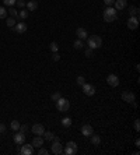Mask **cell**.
<instances>
[{
  "label": "cell",
  "mask_w": 140,
  "mask_h": 155,
  "mask_svg": "<svg viewBox=\"0 0 140 155\" xmlns=\"http://www.w3.org/2000/svg\"><path fill=\"white\" fill-rule=\"evenodd\" d=\"M20 122H18V120H13V122H11V123H10V127H11V130H14V131H17V130H18V129H20Z\"/></svg>",
  "instance_id": "cell-21"
},
{
  "label": "cell",
  "mask_w": 140,
  "mask_h": 155,
  "mask_svg": "<svg viewBox=\"0 0 140 155\" xmlns=\"http://www.w3.org/2000/svg\"><path fill=\"white\" fill-rule=\"evenodd\" d=\"M15 1L17 0H3V4L4 6H13V4H15Z\"/></svg>",
  "instance_id": "cell-33"
},
{
  "label": "cell",
  "mask_w": 140,
  "mask_h": 155,
  "mask_svg": "<svg viewBox=\"0 0 140 155\" xmlns=\"http://www.w3.org/2000/svg\"><path fill=\"white\" fill-rule=\"evenodd\" d=\"M7 27H14L15 25V18L14 17H10V18H7Z\"/></svg>",
  "instance_id": "cell-29"
},
{
  "label": "cell",
  "mask_w": 140,
  "mask_h": 155,
  "mask_svg": "<svg viewBox=\"0 0 140 155\" xmlns=\"http://www.w3.org/2000/svg\"><path fill=\"white\" fill-rule=\"evenodd\" d=\"M49 49H50V52H52V53H55V52H57L59 46H57V43H56V42H52L50 45H49Z\"/></svg>",
  "instance_id": "cell-25"
},
{
  "label": "cell",
  "mask_w": 140,
  "mask_h": 155,
  "mask_svg": "<svg viewBox=\"0 0 140 155\" xmlns=\"http://www.w3.org/2000/svg\"><path fill=\"white\" fill-rule=\"evenodd\" d=\"M38 154H39V155H48L49 151H48V149H45L43 147H41V148H39V151H38Z\"/></svg>",
  "instance_id": "cell-36"
},
{
  "label": "cell",
  "mask_w": 140,
  "mask_h": 155,
  "mask_svg": "<svg viewBox=\"0 0 140 155\" xmlns=\"http://www.w3.org/2000/svg\"><path fill=\"white\" fill-rule=\"evenodd\" d=\"M92 133H94V129H92V126H91V124H88V123L83 124V127H81V134H83V136H85V137H90Z\"/></svg>",
  "instance_id": "cell-11"
},
{
  "label": "cell",
  "mask_w": 140,
  "mask_h": 155,
  "mask_svg": "<svg viewBox=\"0 0 140 155\" xmlns=\"http://www.w3.org/2000/svg\"><path fill=\"white\" fill-rule=\"evenodd\" d=\"M62 124L64 127H70V126H71V119H70V117H63V119H62Z\"/></svg>",
  "instance_id": "cell-23"
},
{
  "label": "cell",
  "mask_w": 140,
  "mask_h": 155,
  "mask_svg": "<svg viewBox=\"0 0 140 155\" xmlns=\"http://www.w3.org/2000/svg\"><path fill=\"white\" fill-rule=\"evenodd\" d=\"M81 88H83V92L84 95H87V97H92L94 94H95V87L91 84H87V83H84L81 85Z\"/></svg>",
  "instance_id": "cell-6"
},
{
  "label": "cell",
  "mask_w": 140,
  "mask_h": 155,
  "mask_svg": "<svg viewBox=\"0 0 140 155\" xmlns=\"http://www.w3.org/2000/svg\"><path fill=\"white\" fill-rule=\"evenodd\" d=\"M6 130H7V127H6V124H3V123H0V134H3V133H6Z\"/></svg>",
  "instance_id": "cell-38"
},
{
  "label": "cell",
  "mask_w": 140,
  "mask_h": 155,
  "mask_svg": "<svg viewBox=\"0 0 140 155\" xmlns=\"http://www.w3.org/2000/svg\"><path fill=\"white\" fill-rule=\"evenodd\" d=\"M18 17H20L21 20H25L28 17V10H21L20 13H18Z\"/></svg>",
  "instance_id": "cell-27"
},
{
  "label": "cell",
  "mask_w": 140,
  "mask_h": 155,
  "mask_svg": "<svg viewBox=\"0 0 140 155\" xmlns=\"http://www.w3.org/2000/svg\"><path fill=\"white\" fill-rule=\"evenodd\" d=\"M18 130H20L21 133L25 134L28 131V126H27V124H20V129H18Z\"/></svg>",
  "instance_id": "cell-34"
},
{
  "label": "cell",
  "mask_w": 140,
  "mask_h": 155,
  "mask_svg": "<svg viewBox=\"0 0 140 155\" xmlns=\"http://www.w3.org/2000/svg\"><path fill=\"white\" fill-rule=\"evenodd\" d=\"M87 43H88V48H91V49H99L102 46V39L98 35H90Z\"/></svg>",
  "instance_id": "cell-2"
},
{
  "label": "cell",
  "mask_w": 140,
  "mask_h": 155,
  "mask_svg": "<svg viewBox=\"0 0 140 155\" xmlns=\"http://www.w3.org/2000/svg\"><path fill=\"white\" fill-rule=\"evenodd\" d=\"M8 13H10V15H11V17H14V18H17V17H18V11H17L15 8H13V7L8 8Z\"/></svg>",
  "instance_id": "cell-28"
},
{
  "label": "cell",
  "mask_w": 140,
  "mask_h": 155,
  "mask_svg": "<svg viewBox=\"0 0 140 155\" xmlns=\"http://www.w3.org/2000/svg\"><path fill=\"white\" fill-rule=\"evenodd\" d=\"M63 152H64L66 155H74L77 152V149H76V148H71V147H67V145H66Z\"/></svg>",
  "instance_id": "cell-20"
},
{
  "label": "cell",
  "mask_w": 140,
  "mask_h": 155,
  "mask_svg": "<svg viewBox=\"0 0 140 155\" xmlns=\"http://www.w3.org/2000/svg\"><path fill=\"white\" fill-rule=\"evenodd\" d=\"M52 59H53L55 62H59V60H60V55H59L57 52H55V53H53V56H52Z\"/></svg>",
  "instance_id": "cell-37"
},
{
  "label": "cell",
  "mask_w": 140,
  "mask_h": 155,
  "mask_svg": "<svg viewBox=\"0 0 140 155\" xmlns=\"http://www.w3.org/2000/svg\"><path fill=\"white\" fill-rule=\"evenodd\" d=\"M66 145H67V147H71V148H76V149H77V144L74 142V141H69Z\"/></svg>",
  "instance_id": "cell-40"
},
{
  "label": "cell",
  "mask_w": 140,
  "mask_h": 155,
  "mask_svg": "<svg viewBox=\"0 0 140 155\" xmlns=\"http://www.w3.org/2000/svg\"><path fill=\"white\" fill-rule=\"evenodd\" d=\"M129 15H130V17H137V15H139V8L130 7L129 8Z\"/></svg>",
  "instance_id": "cell-22"
},
{
  "label": "cell",
  "mask_w": 140,
  "mask_h": 155,
  "mask_svg": "<svg viewBox=\"0 0 140 155\" xmlns=\"http://www.w3.org/2000/svg\"><path fill=\"white\" fill-rule=\"evenodd\" d=\"M13 140H14V142L17 144V145H22L24 144V141H25V134L24 133H17V134H14L13 136Z\"/></svg>",
  "instance_id": "cell-12"
},
{
  "label": "cell",
  "mask_w": 140,
  "mask_h": 155,
  "mask_svg": "<svg viewBox=\"0 0 140 155\" xmlns=\"http://www.w3.org/2000/svg\"><path fill=\"white\" fill-rule=\"evenodd\" d=\"M104 3L106 4V6H108V7H111L112 4L115 3V0H104Z\"/></svg>",
  "instance_id": "cell-41"
},
{
  "label": "cell",
  "mask_w": 140,
  "mask_h": 155,
  "mask_svg": "<svg viewBox=\"0 0 140 155\" xmlns=\"http://www.w3.org/2000/svg\"><path fill=\"white\" fill-rule=\"evenodd\" d=\"M134 145H136V147H140V140H139V138H136V141H134Z\"/></svg>",
  "instance_id": "cell-42"
},
{
  "label": "cell",
  "mask_w": 140,
  "mask_h": 155,
  "mask_svg": "<svg viewBox=\"0 0 140 155\" xmlns=\"http://www.w3.org/2000/svg\"><path fill=\"white\" fill-rule=\"evenodd\" d=\"M25 6H27L28 11H35V10L38 8V1H35V0H29Z\"/></svg>",
  "instance_id": "cell-18"
},
{
  "label": "cell",
  "mask_w": 140,
  "mask_h": 155,
  "mask_svg": "<svg viewBox=\"0 0 140 155\" xmlns=\"http://www.w3.org/2000/svg\"><path fill=\"white\" fill-rule=\"evenodd\" d=\"M18 152H20L21 155H32L34 154V145L32 144H22V147H18V149H17Z\"/></svg>",
  "instance_id": "cell-5"
},
{
  "label": "cell",
  "mask_w": 140,
  "mask_h": 155,
  "mask_svg": "<svg viewBox=\"0 0 140 155\" xmlns=\"http://www.w3.org/2000/svg\"><path fill=\"white\" fill-rule=\"evenodd\" d=\"M6 17H7L6 7H0V20H3V18H6Z\"/></svg>",
  "instance_id": "cell-30"
},
{
  "label": "cell",
  "mask_w": 140,
  "mask_h": 155,
  "mask_svg": "<svg viewBox=\"0 0 140 155\" xmlns=\"http://www.w3.org/2000/svg\"><path fill=\"white\" fill-rule=\"evenodd\" d=\"M134 130H136L137 133L140 131V120H139V119L134 120Z\"/></svg>",
  "instance_id": "cell-35"
},
{
  "label": "cell",
  "mask_w": 140,
  "mask_h": 155,
  "mask_svg": "<svg viewBox=\"0 0 140 155\" xmlns=\"http://www.w3.org/2000/svg\"><path fill=\"white\" fill-rule=\"evenodd\" d=\"M15 4H17V6H18V7H25V3H24V1H22V0H17V1H15Z\"/></svg>",
  "instance_id": "cell-39"
},
{
  "label": "cell",
  "mask_w": 140,
  "mask_h": 155,
  "mask_svg": "<svg viewBox=\"0 0 140 155\" xmlns=\"http://www.w3.org/2000/svg\"><path fill=\"white\" fill-rule=\"evenodd\" d=\"M13 29H14L15 34H24V32H27L28 27H27L25 22H17V24L13 27Z\"/></svg>",
  "instance_id": "cell-8"
},
{
  "label": "cell",
  "mask_w": 140,
  "mask_h": 155,
  "mask_svg": "<svg viewBox=\"0 0 140 155\" xmlns=\"http://www.w3.org/2000/svg\"><path fill=\"white\" fill-rule=\"evenodd\" d=\"M115 10H123V8L126 7V0H115Z\"/></svg>",
  "instance_id": "cell-17"
},
{
  "label": "cell",
  "mask_w": 140,
  "mask_h": 155,
  "mask_svg": "<svg viewBox=\"0 0 140 155\" xmlns=\"http://www.w3.org/2000/svg\"><path fill=\"white\" fill-rule=\"evenodd\" d=\"M42 136L45 137V140L46 141H53V138H55V134L52 133V131H45Z\"/></svg>",
  "instance_id": "cell-19"
},
{
  "label": "cell",
  "mask_w": 140,
  "mask_h": 155,
  "mask_svg": "<svg viewBox=\"0 0 140 155\" xmlns=\"http://www.w3.org/2000/svg\"><path fill=\"white\" fill-rule=\"evenodd\" d=\"M31 131L34 134H36V136H42V134L45 133V127L42 126V124H39V123H35L34 126L31 127Z\"/></svg>",
  "instance_id": "cell-10"
},
{
  "label": "cell",
  "mask_w": 140,
  "mask_h": 155,
  "mask_svg": "<svg viewBox=\"0 0 140 155\" xmlns=\"http://www.w3.org/2000/svg\"><path fill=\"white\" fill-rule=\"evenodd\" d=\"M90 138H91V144H92V145H99V144H101V137H99V136H98V134H91L90 136Z\"/></svg>",
  "instance_id": "cell-16"
},
{
  "label": "cell",
  "mask_w": 140,
  "mask_h": 155,
  "mask_svg": "<svg viewBox=\"0 0 140 155\" xmlns=\"http://www.w3.org/2000/svg\"><path fill=\"white\" fill-rule=\"evenodd\" d=\"M85 56H87V57H92V56H94V49L87 48V49H85Z\"/></svg>",
  "instance_id": "cell-31"
},
{
  "label": "cell",
  "mask_w": 140,
  "mask_h": 155,
  "mask_svg": "<svg viewBox=\"0 0 140 155\" xmlns=\"http://www.w3.org/2000/svg\"><path fill=\"white\" fill-rule=\"evenodd\" d=\"M76 35L78 36V39L84 41V39H87V31H85L84 28H77L76 29Z\"/></svg>",
  "instance_id": "cell-14"
},
{
  "label": "cell",
  "mask_w": 140,
  "mask_h": 155,
  "mask_svg": "<svg viewBox=\"0 0 140 155\" xmlns=\"http://www.w3.org/2000/svg\"><path fill=\"white\" fill-rule=\"evenodd\" d=\"M122 101H125L126 104H134V94L130 91L122 92Z\"/></svg>",
  "instance_id": "cell-7"
},
{
  "label": "cell",
  "mask_w": 140,
  "mask_h": 155,
  "mask_svg": "<svg viewBox=\"0 0 140 155\" xmlns=\"http://www.w3.org/2000/svg\"><path fill=\"white\" fill-rule=\"evenodd\" d=\"M55 104H56V109H57L59 112H67V111H69V108H70V102L66 98L57 99Z\"/></svg>",
  "instance_id": "cell-3"
},
{
  "label": "cell",
  "mask_w": 140,
  "mask_h": 155,
  "mask_svg": "<svg viewBox=\"0 0 140 155\" xmlns=\"http://www.w3.org/2000/svg\"><path fill=\"white\" fill-rule=\"evenodd\" d=\"M116 11H118V10H115L113 7H106V8H105V11H104V21L105 22L116 21V18H118Z\"/></svg>",
  "instance_id": "cell-1"
},
{
  "label": "cell",
  "mask_w": 140,
  "mask_h": 155,
  "mask_svg": "<svg viewBox=\"0 0 140 155\" xmlns=\"http://www.w3.org/2000/svg\"><path fill=\"white\" fill-rule=\"evenodd\" d=\"M84 46V42L81 41V39H77V41H74V48L76 49H81Z\"/></svg>",
  "instance_id": "cell-26"
},
{
  "label": "cell",
  "mask_w": 140,
  "mask_h": 155,
  "mask_svg": "<svg viewBox=\"0 0 140 155\" xmlns=\"http://www.w3.org/2000/svg\"><path fill=\"white\" fill-rule=\"evenodd\" d=\"M60 98H62V94H60V92H53V94L50 95V99H52L53 102H56L57 99H60Z\"/></svg>",
  "instance_id": "cell-24"
},
{
  "label": "cell",
  "mask_w": 140,
  "mask_h": 155,
  "mask_svg": "<svg viewBox=\"0 0 140 155\" xmlns=\"http://www.w3.org/2000/svg\"><path fill=\"white\" fill-rule=\"evenodd\" d=\"M106 83L111 85V87H118L119 85V78H118V76L116 74H109L108 77H106Z\"/></svg>",
  "instance_id": "cell-9"
},
{
  "label": "cell",
  "mask_w": 140,
  "mask_h": 155,
  "mask_svg": "<svg viewBox=\"0 0 140 155\" xmlns=\"http://www.w3.org/2000/svg\"><path fill=\"white\" fill-rule=\"evenodd\" d=\"M139 27V17H130L127 20V28L129 29H136Z\"/></svg>",
  "instance_id": "cell-13"
},
{
  "label": "cell",
  "mask_w": 140,
  "mask_h": 155,
  "mask_svg": "<svg viewBox=\"0 0 140 155\" xmlns=\"http://www.w3.org/2000/svg\"><path fill=\"white\" fill-rule=\"evenodd\" d=\"M50 151H52V154H55V155L63 154L62 144H60V140H59L57 137H55V138H53V144H52V147H50Z\"/></svg>",
  "instance_id": "cell-4"
},
{
  "label": "cell",
  "mask_w": 140,
  "mask_h": 155,
  "mask_svg": "<svg viewBox=\"0 0 140 155\" xmlns=\"http://www.w3.org/2000/svg\"><path fill=\"white\" fill-rule=\"evenodd\" d=\"M76 83H77L78 85H80V87H81V85H83L84 83H85V80H84L83 76H78V77H77V80H76Z\"/></svg>",
  "instance_id": "cell-32"
},
{
  "label": "cell",
  "mask_w": 140,
  "mask_h": 155,
  "mask_svg": "<svg viewBox=\"0 0 140 155\" xmlns=\"http://www.w3.org/2000/svg\"><path fill=\"white\" fill-rule=\"evenodd\" d=\"M34 147H36V148H41L42 145H43V140H42V137L41 136H36L34 140H32V142H31Z\"/></svg>",
  "instance_id": "cell-15"
}]
</instances>
